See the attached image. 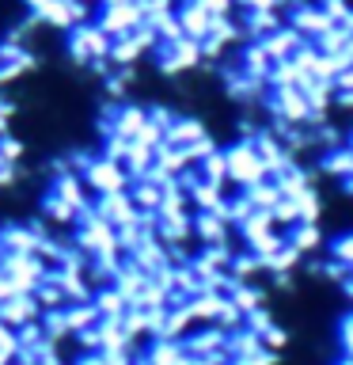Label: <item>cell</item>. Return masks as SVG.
I'll return each instance as SVG.
<instances>
[{"instance_id":"1","label":"cell","mask_w":353,"mask_h":365,"mask_svg":"<svg viewBox=\"0 0 353 365\" xmlns=\"http://www.w3.org/2000/svg\"><path fill=\"white\" fill-rule=\"evenodd\" d=\"M224 156H228V182H236L239 190L251 187V182H258V179H266V168H262L255 145L243 141V137H239L232 148H224Z\"/></svg>"},{"instance_id":"2","label":"cell","mask_w":353,"mask_h":365,"mask_svg":"<svg viewBox=\"0 0 353 365\" xmlns=\"http://www.w3.org/2000/svg\"><path fill=\"white\" fill-rule=\"evenodd\" d=\"M84 182L88 190H99V194H110V190H130V175H125V168L118 160H91L84 168Z\"/></svg>"},{"instance_id":"3","label":"cell","mask_w":353,"mask_h":365,"mask_svg":"<svg viewBox=\"0 0 353 365\" xmlns=\"http://www.w3.org/2000/svg\"><path fill=\"white\" fill-rule=\"evenodd\" d=\"M251 145H255V153H258V160H262V168H266V179H273V175H281L289 164H296V160L285 153V145L273 137L270 130H262V133H255L251 137Z\"/></svg>"},{"instance_id":"4","label":"cell","mask_w":353,"mask_h":365,"mask_svg":"<svg viewBox=\"0 0 353 365\" xmlns=\"http://www.w3.org/2000/svg\"><path fill=\"white\" fill-rule=\"evenodd\" d=\"M175 16H179L182 34H190V38H198V42H201L205 34H209V27H213V16L198 4V0H186V4H179Z\"/></svg>"},{"instance_id":"5","label":"cell","mask_w":353,"mask_h":365,"mask_svg":"<svg viewBox=\"0 0 353 365\" xmlns=\"http://www.w3.org/2000/svg\"><path fill=\"white\" fill-rule=\"evenodd\" d=\"M228 225L224 217H216L213 210H198L194 213V236L201 240V244H228Z\"/></svg>"},{"instance_id":"6","label":"cell","mask_w":353,"mask_h":365,"mask_svg":"<svg viewBox=\"0 0 353 365\" xmlns=\"http://www.w3.org/2000/svg\"><path fill=\"white\" fill-rule=\"evenodd\" d=\"M258 42L266 46V53L273 57V61H285V57H293V50L304 42V34H300V31H293L289 23H281L278 31H270L266 38H258Z\"/></svg>"},{"instance_id":"7","label":"cell","mask_w":353,"mask_h":365,"mask_svg":"<svg viewBox=\"0 0 353 365\" xmlns=\"http://www.w3.org/2000/svg\"><path fill=\"white\" fill-rule=\"evenodd\" d=\"M228 297L224 293H213V289H201V293H194L186 297V308H190V316H194V324H213L216 312L224 308Z\"/></svg>"},{"instance_id":"8","label":"cell","mask_w":353,"mask_h":365,"mask_svg":"<svg viewBox=\"0 0 353 365\" xmlns=\"http://www.w3.org/2000/svg\"><path fill=\"white\" fill-rule=\"evenodd\" d=\"M224 342H228V331L221 327H205L198 331V335H190V339H182V346H186L190 358H205V354H216V350H224Z\"/></svg>"},{"instance_id":"9","label":"cell","mask_w":353,"mask_h":365,"mask_svg":"<svg viewBox=\"0 0 353 365\" xmlns=\"http://www.w3.org/2000/svg\"><path fill=\"white\" fill-rule=\"evenodd\" d=\"M236 65H239V73H247V76H255V80H266L273 57L266 53V46H262V42H247V50L239 53Z\"/></svg>"},{"instance_id":"10","label":"cell","mask_w":353,"mask_h":365,"mask_svg":"<svg viewBox=\"0 0 353 365\" xmlns=\"http://www.w3.org/2000/svg\"><path fill=\"white\" fill-rule=\"evenodd\" d=\"M289 244L300 247L304 255H312V251L323 247V221H296L289 228Z\"/></svg>"},{"instance_id":"11","label":"cell","mask_w":353,"mask_h":365,"mask_svg":"<svg viewBox=\"0 0 353 365\" xmlns=\"http://www.w3.org/2000/svg\"><path fill=\"white\" fill-rule=\"evenodd\" d=\"M300 91H304L312 114H327L330 103H334V80H304Z\"/></svg>"},{"instance_id":"12","label":"cell","mask_w":353,"mask_h":365,"mask_svg":"<svg viewBox=\"0 0 353 365\" xmlns=\"http://www.w3.org/2000/svg\"><path fill=\"white\" fill-rule=\"evenodd\" d=\"M198 137H205V122L201 118H171V125L164 130V141L167 145H190L198 141Z\"/></svg>"},{"instance_id":"13","label":"cell","mask_w":353,"mask_h":365,"mask_svg":"<svg viewBox=\"0 0 353 365\" xmlns=\"http://www.w3.org/2000/svg\"><path fill=\"white\" fill-rule=\"evenodd\" d=\"M319 168H323V175H330V179L353 175V148L349 145L330 148V153H323V160H319Z\"/></svg>"},{"instance_id":"14","label":"cell","mask_w":353,"mask_h":365,"mask_svg":"<svg viewBox=\"0 0 353 365\" xmlns=\"http://www.w3.org/2000/svg\"><path fill=\"white\" fill-rule=\"evenodd\" d=\"M300 255H304V251L293 247L289 240H285V244L273 251L270 259H262V270H270V274H293L296 267H300Z\"/></svg>"},{"instance_id":"15","label":"cell","mask_w":353,"mask_h":365,"mask_svg":"<svg viewBox=\"0 0 353 365\" xmlns=\"http://www.w3.org/2000/svg\"><path fill=\"white\" fill-rule=\"evenodd\" d=\"M273 182L281 187V198H296L300 190H307V187H312V171H304V168L289 164V168L281 171V175H273Z\"/></svg>"},{"instance_id":"16","label":"cell","mask_w":353,"mask_h":365,"mask_svg":"<svg viewBox=\"0 0 353 365\" xmlns=\"http://www.w3.org/2000/svg\"><path fill=\"white\" fill-rule=\"evenodd\" d=\"M243 194L251 202H255V210H273V205L281 202V187L278 182H266V179H258V182H251V187H243Z\"/></svg>"},{"instance_id":"17","label":"cell","mask_w":353,"mask_h":365,"mask_svg":"<svg viewBox=\"0 0 353 365\" xmlns=\"http://www.w3.org/2000/svg\"><path fill=\"white\" fill-rule=\"evenodd\" d=\"M125 308H130V301H125L118 289H102V293L95 297V312H99V319H122Z\"/></svg>"},{"instance_id":"18","label":"cell","mask_w":353,"mask_h":365,"mask_svg":"<svg viewBox=\"0 0 353 365\" xmlns=\"http://www.w3.org/2000/svg\"><path fill=\"white\" fill-rule=\"evenodd\" d=\"M198 171H201V179H209V182H228V156H224V148H213L209 156H201Z\"/></svg>"},{"instance_id":"19","label":"cell","mask_w":353,"mask_h":365,"mask_svg":"<svg viewBox=\"0 0 353 365\" xmlns=\"http://www.w3.org/2000/svg\"><path fill=\"white\" fill-rule=\"evenodd\" d=\"M293 202H296V217H300V221H323V198H319L315 187L300 190Z\"/></svg>"},{"instance_id":"20","label":"cell","mask_w":353,"mask_h":365,"mask_svg":"<svg viewBox=\"0 0 353 365\" xmlns=\"http://www.w3.org/2000/svg\"><path fill=\"white\" fill-rule=\"evenodd\" d=\"M346 38H349L346 27H342V23H330V27H323V31H319L312 42H315V50H319V53H342V46H346Z\"/></svg>"},{"instance_id":"21","label":"cell","mask_w":353,"mask_h":365,"mask_svg":"<svg viewBox=\"0 0 353 365\" xmlns=\"http://www.w3.org/2000/svg\"><path fill=\"white\" fill-rule=\"evenodd\" d=\"M228 301H232L236 308H239V312H251V308H258V304H266V293H262V289H255V285H247V282H239L236 285V289L232 293H228Z\"/></svg>"},{"instance_id":"22","label":"cell","mask_w":353,"mask_h":365,"mask_svg":"<svg viewBox=\"0 0 353 365\" xmlns=\"http://www.w3.org/2000/svg\"><path fill=\"white\" fill-rule=\"evenodd\" d=\"M262 270V259L255 255V251L247 247V255H232V267H228V274H232V282H251L255 274Z\"/></svg>"},{"instance_id":"23","label":"cell","mask_w":353,"mask_h":365,"mask_svg":"<svg viewBox=\"0 0 353 365\" xmlns=\"http://www.w3.org/2000/svg\"><path fill=\"white\" fill-rule=\"evenodd\" d=\"M236 228H239V236H243V240H255V236H262V232H270V228H273V213L270 210H255L247 221H239Z\"/></svg>"},{"instance_id":"24","label":"cell","mask_w":353,"mask_h":365,"mask_svg":"<svg viewBox=\"0 0 353 365\" xmlns=\"http://www.w3.org/2000/svg\"><path fill=\"white\" fill-rule=\"evenodd\" d=\"M285 240H289V236H281V232H273V228H270V232H262V236H255V240H247V247L255 251L258 259H270L273 251L285 244Z\"/></svg>"},{"instance_id":"25","label":"cell","mask_w":353,"mask_h":365,"mask_svg":"<svg viewBox=\"0 0 353 365\" xmlns=\"http://www.w3.org/2000/svg\"><path fill=\"white\" fill-rule=\"evenodd\" d=\"M243 327H247V331H255V335H262V331H270V327H273V312H270L266 304L251 308V312L243 316Z\"/></svg>"},{"instance_id":"26","label":"cell","mask_w":353,"mask_h":365,"mask_svg":"<svg viewBox=\"0 0 353 365\" xmlns=\"http://www.w3.org/2000/svg\"><path fill=\"white\" fill-rule=\"evenodd\" d=\"M213 324L221 327V331H239V327H243V312H239V308H236L232 301H224V308L216 312Z\"/></svg>"},{"instance_id":"27","label":"cell","mask_w":353,"mask_h":365,"mask_svg":"<svg viewBox=\"0 0 353 365\" xmlns=\"http://www.w3.org/2000/svg\"><path fill=\"white\" fill-rule=\"evenodd\" d=\"M330 259L346 262V267H353V232H342L330 240Z\"/></svg>"},{"instance_id":"28","label":"cell","mask_w":353,"mask_h":365,"mask_svg":"<svg viewBox=\"0 0 353 365\" xmlns=\"http://www.w3.org/2000/svg\"><path fill=\"white\" fill-rule=\"evenodd\" d=\"M319 8H323V16L330 19V23H342L353 11V0H315Z\"/></svg>"},{"instance_id":"29","label":"cell","mask_w":353,"mask_h":365,"mask_svg":"<svg viewBox=\"0 0 353 365\" xmlns=\"http://www.w3.org/2000/svg\"><path fill=\"white\" fill-rule=\"evenodd\" d=\"M270 213H273V225H285V228H293L296 221H300V217H296V202L293 198H281Z\"/></svg>"},{"instance_id":"30","label":"cell","mask_w":353,"mask_h":365,"mask_svg":"<svg viewBox=\"0 0 353 365\" xmlns=\"http://www.w3.org/2000/svg\"><path fill=\"white\" fill-rule=\"evenodd\" d=\"M262 346H266V350H273V354H281L285 346H289V331L273 324L270 331H262Z\"/></svg>"},{"instance_id":"31","label":"cell","mask_w":353,"mask_h":365,"mask_svg":"<svg viewBox=\"0 0 353 365\" xmlns=\"http://www.w3.org/2000/svg\"><path fill=\"white\" fill-rule=\"evenodd\" d=\"M319 278L342 285V282L349 278V267H346V262H338V259H327V262H323V270H319Z\"/></svg>"},{"instance_id":"32","label":"cell","mask_w":353,"mask_h":365,"mask_svg":"<svg viewBox=\"0 0 353 365\" xmlns=\"http://www.w3.org/2000/svg\"><path fill=\"white\" fill-rule=\"evenodd\" d=\"M198 4L209 11L213 19H216V16H232V11H236V0H198Z\"/></svg>"},{"instance_id":"33","label":"cell","mask_w":353,"mask_h":365,"mask_svg":"<svg viewBox=\"0 0 353 365\" xmlns=\"http://www.w3.org/2000/svg\"><path fill=\"white\" fill-rule=\"evenodd\" d=\"M334 91H353V65H346V68L334 76Z\"/></svg>"},{"instance_id":"34","label":"cell","mask_w":353,"mask_h":365,"mask_svg":"<svg viewBox=\"0 0 353 365\" xmlns=\"http://www.w3.org/2000/svg\"><path fill=\"white\" fill-rule=\"evenodd\" d=\"M334 103L342 110H353V91H334Z\"/></svg>"},{"instance_id":"35","label":"cell","mask_w":353,"mask_h":365,"mask_svg":"<svg viewBox=\"0 0 353 365\" xmlns=\"http://www.w3.org/2000/svg\"><path fill=\"white\" fill-rule=\"evenodd\" d=\"M342 53H346L349 61H353V34H349V38H346V46H342Z\"/></svg>"},{"instance_id":"36","label":"cell","mask_w":353,"mask_h":365,"mask_svg":"<svg viewBox=\"0 0 353 365\" xmlns=\"http://www.w3.org/2000/svg\"><path fill=\"white\" fill-rule=\"evenodd\" d=\"M342 190H346L349 198H353V175H346V179H342Z\"/></svg>"},{"instance_id":"37","label":"cell","mask_w":353,"mask_h":365,"mask_svg":"<svg viewBox=\"0 0 353 365\" xmlns=\"http://www.w3.org/2000/svg\"><path fill=\"white\" fill-rule=\"evenodd\" d=\"M338 365H353V358H349V354H346V358H342V361H338Z\"/></svg>"},{"instance_id":"38","label":"cell","mask_w":353,"mask_h":365,"mask_svg":"<svg viewBox=\"0 0 353 365\" xmlns=\"http://www.w3.org/2000/svg\"><path fill=\"white\" fill-rule=\"evenodd\" d=\"M346 145H349V148H353V130H349V133H346Z\"/></svg>"}]
</instances>
